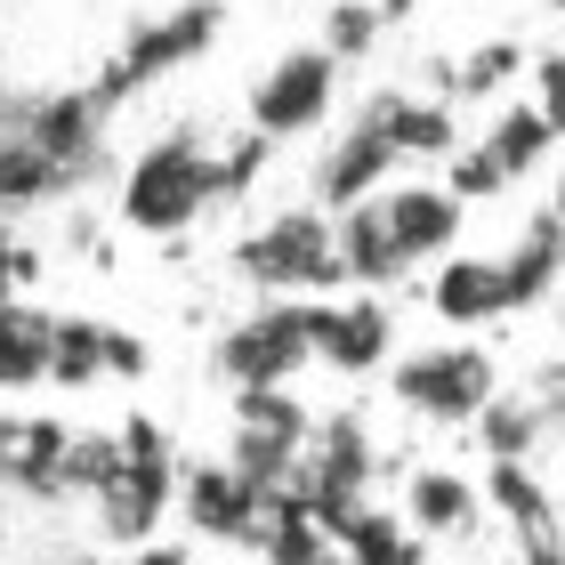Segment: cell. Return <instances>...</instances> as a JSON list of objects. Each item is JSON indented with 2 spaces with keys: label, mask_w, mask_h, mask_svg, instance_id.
Wrapping results in <instances>:
<instances>
[{
  "label": "cell",
  "mask_w": 565,
  "mask_h": 565,
  "mask_svg": "<svg viewBox=\"0 0 565 565\" xmlns=\"http://www.w3.org/2000/svg\"><path fill=\"white\" fill-rule=\"evenodd\" d=\"M404 509H413V533H428V542H460V533H477L484 493L469 477H452V469H413V477H404Z\"/></svg>",
  "instance_id": "15"
},
{
  "label": "cell",
  "mask_w": 565,
  "mask_h": 565,
  "mask_svg": "<svg viewBox=\"0 0 565 565\" xmlns=\"http://www.w3.org/2000/svg\"><path fill=\"white\" fill-rule=\"evenodd\" d=\"M267 162H275V138H267V130H243L235 146L218 153V202L250 194V186H259V170H267Z\"/></svg>",
  "instance_id": "28"
},
{
  "label": "cell",
  "mask_w": 565,
  "mask_h": 565,
  "mask_svg": "<svg viewBox=\"0 0 565 565\" xmlns=\"http://www.w3.org/2000/svg\"><path fill=\"white\" fill-rule=\"evenodd\" d=\"M542 404L533 396H484V413H477V445H484V460H533V445H542Z\"/></svg>",
  "instance_id": "22"
},
{
  "label": "cell",
  "mask_w": 565,
  "mask_h": 565,
  "mask_svg": "<svg viewBox=\"0 0 565 565\" xmlns=\"http://www.w3.org/2000/svg\"><path fill=\"white\" fill-rule=\"evenodd\" d=\"M331 542H340L348 565H428V550L413 542V525L388 518V509H348V518L331 525Z\"/></svg>",
  "instance_id": "20"
},
{
  "label": "cell",
  "mask_w": 565,
  "mask_h": 565,
  "mask_svg": "<svg viewBox=\"0 0 565 565\" xmlns=\"http://www.w3.org/2000/svg\"><path fill=\"white\" fill-rule=\"evenodd\" d=\"M380 202H388V226H396V243H404V259H445V250L460 243V202L452 186H380Z\"/></svg>",
  "instance_id": "12"
},
{
  "label": "cell",
  "mask_w": 565,
  "mask_h": 565,
  "mask_svg": "<svg viewBox=\"0 0 565 565\" xmlns=\"http://www.w3.org/2000/svg\"><path fill=\"white\" fill-rule=\"evenodd\" d=\"M211 202H218V153L194 130L153 138L130 162V178H121V218H130L138 235H186Z\"/></svg>",
  "instance_id": "3"
},
{
  "label": "cell",
  "mask_w": 565,
  "mask_h": 565,
  "mask_svg": "<svg viewBox=\"0 0 565 565\" xmlns=\"http://www.w3.org/2000/svg\"><path fill=\"white\" fill-rule=\"evenodd\" d=\"M323 307H331V299H267L259 316H243V323L211 348L218 380H226V388H291V372L316 364Z\"/></svg>",
  "instance_id": "4"
},
{
  "label": "cell",
  "mask_w": 565,
  "mask_h": 565,
  "mask_svg": "<svg viewBox=\"0 0 565 565\" xmlns=\"http://www.w3.org/2000/svg\"><path fill=\"white\" fill-rule=\"evenodd\" d=\"M235 275L267 299H323L331 282H348L340 226H331V211H316V202H307V211H282V218L250 226L235 243Z\"/></svg>",
  "instance_id": "2"
},
{
  "label": "cell",
  "mask_w": 565,
  "mask_h": 565,
  "mask_svg": "<svg viewBox=\"0 0 565 565\" xmlns=\"http://www.w3.org/2000/svg\"><path fill=\"white\" fill-rule=\"evenodd\" d=\"M89 565H130V557H89Z\"/></svg>",
  "instance_id": "38"
},
{
  "label": "cell",
  "mask_w": 565,
  "mask_h": 565,
  "mask_svg": "<svg viewBox=\"0 0 565 565\" xmlns=\"http://www.w3.org/2000/svg\"><path fill=\"white\" fill-rule=\"evenodd\" d=\"M533 106H542V121L565 138V49H550V57L533 65Z\"/></svg>",
  "instance_id": "31"
},
{
  "label": "cell",
  "mask_w": 565,
  "mask_h": 565,
  "mask_svg": "<svg viewBox=\"0 0 565 565\" xmlns=\"http://www.w3.org/2000/svg\"><path fill=\"white\" fill-rule=\"evenodd\" d=\"M9 130H17V89L0 82V138H9Z\"/></svg>",
  "instance_id": "35"
},
{
  "label": "cell",
  "mask_w": 565,
  "mask_h": 565,
  "mask_svg": "<svg viewBox=\"0 0 565 565\" xmlns=\"http://www.w3.org/2000/svg\"><path fill=\"white\" fill-rule=\"evenodd\" d=\"M146 364H153V355H146V340H138V331L106 323V380H138Z\"/></svg>",
  "instance_id": "32"
},
{
  "label": "cell",
  "mask_w": 565,
  "mask_h": 565,
  "mask_svg": "<svg viewBox=\"0 0 565 565\" xmlns=\"http://www.w3.org/2000/svg\"><path fill=\"white\" fill-rule=\"evenodd\" d=\"M82 186H97L89 170H73V162H57V153H41V146H24L17 130L0 138V211H41V202H65Z\"/></svg>",
  "instance_id": "14"
},
{
  "label": "cell",
  "mask_w": 565,
  "mask_h": 565,
  "mask_svg": "<svg viewBox=\"0 0 565 565\" xmlns=\"http://www.w3.org/2000/svg\"><path fill=\"white\" fill-rule=\"evenodd\" d=\"M501 186H509V178H501V162H493L484 146H460V153H452V194H460V202H493Z\"/></svg>",
  "instance_id": "29"
},
{
  "label": "cell",
  "mask_w": 565,
  "mask_h": 565,
  "mask_svg": "<svg viewBox=\"0 0 565 565\" xmlns=\"http://www.w3.org/2000/svg\"><path fill=\"white\" fill-rule=\"evenodd\" d=\"M331 97H340V57L331 49H282L259 82H250V130H267L275 146L307 138L331 114Z\"/></svg>",
  "instance_id": "7"
},
{
  "label": "cell",
  "mask_w": 565,
  "mask_h": 565,
  "mask_svg": "<svg viewBox=\"0 0 565 565\" xmlns=\"http://www.w3.org/2000/svg\"><path fill=\"white\" fill-rule=\"evenodd\" d=\"M49 340H57V316H49V307H24V299L0 307V388H41L49 380Z\"/></svg>",
  "instance_id": "18"
},
{
  "label": "cell",
  "mask_w": 565,
  "mask_h": 565,
  "mask_svg": "<svg viewBox=\"0 0 565 565\" xmlns=\"http://www.w3.org/2000/svg\"><path fill=\"white\" fill-rule=\"evenodd\" d=\"M509 73H525V49H518V41H484L477 57L445 65L436 82H445V97H484V89H501Z\"/></svg>",
  "instance_id": "26"
},
{
  "label": "cell",
  "mask_w": 565,
  "mask_h": 565,
  "mask_svg": "<svg viewBox=\"0 0 565 565\" xmlns=\"http://www.w3.org/2000/svg\"><path fill=\"white\" fill-rule=\"evenodd\" d=\"M130 565H186V542H138Z\"/></svg>",
  "instance_id": "34"
},
{
  "label": "cell",
  "mask_w": 565,
  "mask_h": 565,
  "mask_svg": "<svg viewBox=\"0 0 565 565\" xmlns=\"http://www.w3.org/2000/svg\"><path fill=\"white\" fill-rule=\"evenodd\" d=\"M121 477V428L114 436H73L65 445V493H106V484Z\"/></svg>",
  "instance_id": "27"
},
{
  "label": "cell",
  "mask_w": 565,
  "mask_h": 565,
  "mask_svg": "<svg viewBox=\"0 0 565 565\" xmlns=\"http://www.w3.org/2000/svg\"><path fill=\"white\" fill-rule=\"evenodd\" d=\"M178 509H186V525L202 533V542H243V550H259L267 493L235 469V460H194V469H178Z\"/></svg>",
  "instance_id": "8"
},
{
  "label": "cell",
  "mask_w": 565,
  "mask_h": 565,
  "mask_svg": "<svg viewBox=\"0 0 565 565\" xmlns=\"http://www.w3.org/2000/svg\"><path fill=\"white\" fill-rule=\"evenodd\" d=\"M24 282H41V250L24 243L9 218H0V291H9V299H24Z\"/></svg>",
  "instance_id": "30"
},
{
  "label": "cell",
  "mask_w": 565,
  "mask_h": 565,
  "mask_svg": "<svg viewBox=\"0 0 565 565\" xmlns=\"http://www.w3.org/2000/svg\"><path fill=\"white\" fill-rule=\"evenodd\" d=\"M65 445H73L65 420H24L0 477H9L17 493H33V501H57V493H65Z\"/></svg>",
  "instance_id": "19"
},
{
  "label": "cell",
  "mask_w": 565,
  "mask_h": 565,
  "mask_svg": "<svg viewBox=\"0 0 565 565\" xmlns=\"http://www.w3.org/2000/svg\"><path fill=\"white\" fill-rule=\"evenodd\" d=\"M170 501H178V452L153 428V413H130L121 420V477L97 493V518H106L114 542H153Z\"/></svg>",
  "instance_id": "5"
},
{
  "label": "cell",
  "mask_w": 565,
  "mask_h": 565,
  "mask_svg": "<svg viewBox=\"0 0 565 565\" xmlns=\"http://www.w3.org/2000/svg\"><path fill=\"white\" fill-rule=\"evenodd\" d=\"M428 307L445 323H493L509 316V282H501V259H445L428 282Z\"/></svg>",
  "instance_id": "17"
},
{
  "label": "cell",
  "mask_w": 565,
  "mask_h": 565,
  "mask_svg": "<svg viewBox=\"0 0 565 565\" xmlns=\"http://www.w3.org/2000/svg\"><path fill=\"white\" fill-rule=\"evenodd\" d=\"M9 445H17V420L0 413V469H9Z\"/></svg>",
  "instance_id": "36"
},
{
  "label": "cell",
  "mask_w": 565,
  "mask_h": 565,
  "mask_svg": "<svg viewBox=\"0 0 565 565\" xmlns=\"http://www.w3.org/2000/svg\"><path fill=\"white\" fill-rule=\"evenodd\" d=\"M484 509H493V518H509V533L557 525V509H550V484L533 477V460H493V469H484Z\"/></svg>",
  "instance_id": "21"
},
{
  "label": "cell",
  "mask_w": 565,
  "mask_h": 565,
  "mask_svg": "<svg viewBox=\"0 0 565 565\" xmlns=\"http://www.w3.org/2000/svg\"><path fill=\"white\" fill-rule=\"evenodd\" d=\"M477 146L493 153V162H501V178H509V186H518V178H525L533 162H542L550 146H565V138H557L550 121H542V106H533V97H525V106H509V114H501V121H493V130H484Z\"/></svg>",
  "instance_id": "23"
},
{
  "label": "cell",
  "mask_w": 565,
  "mask_h": 565,
  "mask_svg": "<svg viewBox=\"0 0 565 565\" xmlns=\"http://www.w3.org/2000/svg\"><path fill=\"white\" fill-rule=\"evenodd\" d=\"M550 211L565 218V153H557V194H550Z\"/></svg>",
  "instance_id": "37"
},
{
  "label": "cell",
  "mask_w": 565,
  "mask_h": 565,
  "mask_svg": "<svg viewBox=\"0 0 565 565\" xmlns=\"http://www.w3.org/2000/svg\"><path fill=\"white\" fill-rule=\"evenodd\" d=\"M355 114H372L380 130L396 138L404 162H420V153H460V114H452V97H413V89H372Z\"/></svg>",
  "instance_id": "11"
},
{
  "label": "cell",
  "mask_w": 565,
  "mask_h": 565,
  "mask_svg": "<svg viewBox=\"0 0 565 565\" xmlns=\"http://www.w3.org/2000/svg\"><path fill=\"white\" fill-rule=\"evenodd\" d=\"M396 162H404L396 138L380 130L372 114H355V121H348V138H331V153L316 162V211L340 218L348 202H364V194L388 186V170H396Z\"/></svg>",
  "instance_id": "9"
},
{
  "label": "cell",
  "mask_w": 565,
  "mask_h": 565,
  "mask_svg": "<svg viewBox=\"0 0 565 565\" xmlns=\"http://www.w3.org/2000/svg\"><path fill=\"white\" fill-rule=\"evenodd\" d=\"M388 348H396V316H388V299H380V291H364V299H331V307H323L316 364L364 380V372L388 364Z\"/></svg>",
  "instance_id": "10"
},
{
  "label": "cell",
  "mask_w": 565,
  "mask_h": 565,
  "mask_svg": "<svg viewBox=\"0 0 565 565\" xmlns=\"http://www.w3.org/2000/svg\"><path fill=\"white\" fill-rule=\"evenodd\" d=\"M340 267H348V282H404L413 275V259H404V243H396V226H388V202L380 194H364V202H348L340 218Z\"/></svg>",
  "instance_id": "13"
},
{
  "label": "cell",
  "mask_w": 565,
  "mask_h": 565,
  "mask_svg": "<svg viewBox=\"0 0 565 565\" xmlns=\"http://www.w3.org/2000/svg\"><path fill=\"white\" fill-rule=\"evenodd\" d=\"M106 380V323L97 316H57V340H49V388H89Z\"/></svg>",
  "instance_id": "24"
},
{
  "label": "cell",
  "mask_w": 565,
  "mask_h": 565,
  "mask_svg": "<svg viewBox=\"0 0 565 565\" xmlns=\"http://www.w3.org/2000/svg\"><path fill=\"white\" fill-rule=\"evenodd\" d=\"M388 388H396L404 413L460 428V420L484 413V396L501 388V372H493L484 348H420V355H404V364L388 372Z\"/></svg>",
  "instance_id": "6"
},
{
  "label": "cell",
  "mask_w": 565,
  "mask_h": 565,
  "mask_svg": "<svg viewBox=\"0 0 565 565\" xmlns=\"http://www.w3.org/2000/svg\"><path fill=\"white\" fill-rule=\"evenodd\" d=\"M218 24H226V0H178L170 17H146V24H130V33H121V49H114L106 65H97V82H89L97 114H121L138 89L170 82V73H186L194 57H211Z\"/></svg>",
  "instance_id": "1"
},
{
  "label": "cell",
  "mask_w": 565,
  "mask_h": 565,
  "mask_svg": "<svg viewBox=\"0 0 565 565\" xmlns=\"http://www.w3.org/2000/svg\"><path fill=\"white\" fill-rule=\"evenodd\" d=\"M533 404H542V428H565V355H550L542 372H533Z\"/></svg>",
  "instance_id": "33"
},
{
  "label": "cell",
  "mask_w": 565,
  "mask_h": 565,
  "mask_svg": "<svg viewBox=\"0 0 565 565\" xmlns=\"http://www.w3.org/2000/svg\"><path fill=\"white\" fill-rule=\"evenodd\" d=\"M565 275V218L542 211V218H525V235L501 250V282H509V316L533 299H550V282Z\"/></svg>",
  "instance_id": "16"
},
{
  "label": "cell",
  "mask_w": 565,
  "mask_h": 565,
  "mask_svg": "<svg viewBox=\"0 0 565 565\" xmlns=\"http://www.w3.org/2000/svg\"><path fill=\"white\" fill-rule=\"evenodd\" d=\"M380 33H388L380 0H331V9H323V41H316V49H331L340 65H355V57H372V49H380Z\"/></svg>",
  "instance_id": "25"
}]
</instances>
